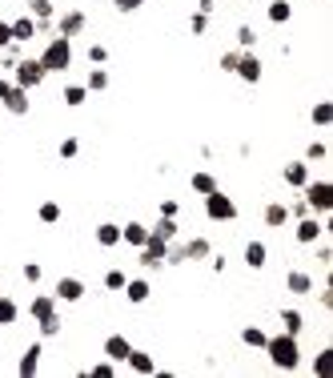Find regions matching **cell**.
I'll return each mask as SVG.
<instances>
[{
    "label": "cell",
    "instance_id": "cell-44",
    "mask_svg": "<svg viewBox=\"0 0 333 378\" xmlns=\"http://www.w3.org/2000/svg\"><path fill=\"white\" fill-rule=\"evenodd\" d=\"M325 157H330L325 141H313V145H305V161H325Z\"/></svg>",
    "mask_w": 333,
    "mask_h": 378
},
{
    "label": "cell",
    "instance_id": "cell-46",
    "mask_svg": "<svg viewBox=\"0 0 333 378\" xmlns=\"http://www.w3.org/2000/svg\"><path fill=\"white\" fill-rule=\"evenodd\" d=\"M237 57H241V49L221 52V61H217V65H221V73H233V68H237Z\"/></svg>",
    "mask_w": 333,
    "mask_h": 378
},
{
    "label": "cell",
    "instance_id": "cell-45",
    "mask_svg": "<svg viewBox=\"0 0 333 378\" xmlns=\"http://www.w3.org/2000/svg\"><path fill=\"white\" fill-rule=\"evenodd\" d=\"M84 57H89V65H105V61H109V49H105V45H89Z\"/></svg>",
    "mask_w": 333,
    "mask_h": 378
},
{
    "label": "cell",
    "instance_id": "cell-1",
    "mask_svg": "<svg viewBox=\"0 0 333 378\" xmlns=\"http://www.w3.org/2000/svg\"><path fill=\"white\" fill-rule=\"evenodd\" d=\"M265 354H269V362L277 366V370H286V375H293V370H302V338L297 334H269L265 338Z\"/></svg>",
    "mask_w": 333,
    "mask_h": 378
},
{
    "label": "cell",
    "instance_id": "cell-3",
    "mask_svg": "<svg viewBox=\"0 0 333 378\" xmlns=\"http://www.w3.org/2000/svg\"><path fill=\"white\" fill-rule=\"evenodd\" d=\"M302 198H305V205L313 210L318 217H325L333 210V181H325V177H309L305 181V189H302Z\"/></svg>",
    "mask_w": 333,
    "mask_h": 378
},
{
    "label": "cell",
    "instance_id": "cell-40",
    "mask_svg": "<svg viewBox=\"0 0 333 378\" xmlns=\"http://www.w3.org/2000/svg\"><path fill=\"white\" fill-rule=\"evenodd\" d=\"M189 33L193 36H205L209 33V13H193V17H189Z\"/></svg>",
    "mask_w": 333,
    "mask_h": 378
},
{
    "label": "cell",
    "instance_id": "cell-24",
    "mask_svg": "<svg viewBox=\"0 0 333 378\" xmlns=\"http://www.w3.org/2000/svg\"><path fill=\"white\" fill-rule=\"evenodd\" d=\"M84 89H89V93H105V89H109V68L105 65H93L89 68V77H84Z\"/></svg>",
    "mask_w": 333,
    "mask_h": 378
},
{
    "label": "cell",
    "instance_id": "cell-8",
    "mask_svg": "<svg viewBox=\"0 0 333 378\" xmlns=\"http://www.w3.org/2000/svg\"><path fill=\"white\" fill-rule=\"evenodd\" d=\"M84 29H89V17H84L80 8H68V13H61V17L52 20V33H57V36H68V41H73V36H80Z\"/></svg>",
    "mask_w": 333,
    "mask_h": 378
},
{
    "label": "cell",
    "instance_id": "cell-35",
    "mask_svg": "<svg viewBox=\"0 0 333 378\" xmlns=\"http://www.w3.org/2000/svg\"><path fill=\"white\" fill-rule=\"evenodd\" d=\"M36 326H40V338H57V334L64 330V318L61 314H48V318H40Z\"/></svg>",
    "mask_w": 333,
    "mask_h": 378
},
{
    "label": "cell",
    "instance_id": "cell-15",
    "mask_svg": "<svg viewBox=\"0 0 333 378\" xmlns=\"http://www.w3.org/2000/svg\"><path fill=\"white\" fill-rule=\"evenodd\" d=\"M281 181H286L289 189H305V181H309V161H286Z\"/></svg>",
    "mask_w": 333,
    "mask_h": 378
},
{
    "label": "cell",
    "instance_id": "cell-25",
    "mask_svg": "<svg viewBox=\"0 0 333 378\" xmlns=\"http://www.w3.org/2000/svg\"><path fill=\"white\" fill-rule=\"evenodd\" d=\"M265 17H269V24H289V20H293V4H289V0H269Z\"/></svg>",
    "mask_w": 333,
    "mask_h": 378
},
{
    "label": "cell",
    "instance_id": "cell-20",
    "mask_svg": "<svg viewBox=\"0 0 333 378\" xmlns=\"http://www.w3.org/2000/svg\"><path fill=\"white\" fill-rule=\"evenodd\" d=\"M57 294H32L29 302V314H32V322H40V318H48V314H57Z\"/></svg>",
    "mask_w": 333,
    "mask_h": 378
},
{
    "label": "cell",
    "instance_id": "cell-34",
    "mask_svg": "<svg viewBox=\"0 0 333 378\" xmlns=\"http://www.w3.org/2000/svg\"><path fill=\"white\" fill-rule=\"evenodd\" d=\"M36 221H40V226H57V221H61V205H57V201H40V205H36Z\"/></svg>",
    "mask_w": 333,
    "mask_h": 378
},
{
    "label": "cell",
    "instance_id": "cell-51",
    "mask_svg": "<svg viewBox=\"0 0 333 378\" xmlns=\"http://www.w3.org/2000/svg\"><path fill=\"white\" fill-rule=\"evenodd\" d=\"M313 258H318L321 266H330V262H333V249L325 246V242H321V246H318V254H313Z\"/></svg>",
    "mask_w": 333,
    "mask_h": 378
},
{
    "label": "cell",
    "instance_id": "cell-14",
    "mask_svg": "<svg viewBox=\"0 0 333 378\" xmlns=\"http://www.w3.org/2000/svg\"><path fill=\"white\" fill-rule=\"evenodd\" d=\"M128 350H133V342H128L125 334H109V338H105V346H101V354H105L109 362H125Z\"/></svg>",
    "mask_w": 333,
    "mask_h": 378
},
{
    "label": "cell",
    "instance_id": "cell-30",
    "mask_svg": "<svg viewBox=\"0 0 333 378\" xmlns=\"http://www.w3.org/2000/svg\"><path fill=\"white\" fill-rule=\"evenodd\" d=\"M309 121H313L318 129H330V125H333V105H330V101H318V105L309 109Z\"/></svg>",
    "mask_w": 333,
    "mask_h": 378
},
{
    "label": "cell",
    "instance_id": "cell-48",
    "mask_svg": "<svg viewBox=\"0 0 333 378\" xmlns=\"http://www.w3.org/2000/svg\"><path fill=\"white\" fill-rule=\"evenodd\" d=\"M161 217H181V205H177L173 198H165L161 201Z\"/></svg>",
    "mask_w": 333,
    "mask_h": 378
},
{
    "label": "cell",
    "instance_id": "cell-23",
    "mask_svg": "<svg viewBox=\"0 0 333 378\" xmlns=\"http://www.w3.org/2000/svg\"><path fill=\"white\" fill-rule=\"evenodd\" d=\"M277 318H281V330H286V334H297V338H302V330H305V314H302V310L286 306V310L277 314Z\"/></svg>",
    "mask_w": 333,
    "mask_h": 378
},
{
    "label": "cell",
    "instance_id": "cell-18",
    "mask_svg": "<svg viewBox=\"0 0 333 378\" xmlns=\"http://www.w3.org/2000/svg\"><path fill=\"white\" fill-rule=\"evenodd\" d=\"M261 221H265L269 230H281V226H289V205H286V201H269V205L261 210Z\"/></svg>",
    "mask_w": 333,
    "mask_h": 378
},
{
    "label": "cell",
    "instance_id": "cell-36",
    "mask_svg": "<svg viewBox=\"0 0 333 378\" xmlns=\"http://www.w3.org/2000/svg\"><path fill=\"white\" fill-rule=\"evenodd\" d=\"M57 153H61V161H77V157H80V141H77V137H64L61 145H57Z\"/></svg>",
    "mask_w": 333,
    "mask_h": 378
},
{
    "label": "cell",
    "instance_id": "cell-41",
    "mask_svg": "<svg viewBox=\"0 0 333 378\" xmlns=\"http://www.w3.org/2000/svg\"><path fill=\"white\" fill-rule=\"evenodd\" d=\"M330 346H325V350H318V354H313V362H309V370H313V375H325V370H330Z\"/></svg>",
    "mask_w": 333,
    "mask_h": 378
},
{
    "label": "cell",
    "instance_id": "cell-49",
    "mask_svg": "<svg viewBox=\"0 0 333 378\" xmlns=\"http://www.w3.org/2000/svg\"><path fill=\"white\" fill-rule=\"evenodd\" d=\"M309 214H313V210L305 205V198H297L293 205H289V217H309Z\"/></svg>",
    "mask_w": 333,
    "mask_h": 378
},
{
    "label": "cell",
    "instance_id": "cell-54",
    "mask_svg": "<svg viewBox=\"0 0 333 378\" xmlns=\"http://www.w3.org/2000/svg\"><path fill=\"white\" fill-rule=\"evenodd\" d=\"M0 294H4V282H0Z\"/></svg>",
    "mask_w": 333,
    "mask_h": 378
},
{
    "label": "cell",
    "instance_id": "cell-37",
    "mask_svg": "<svg viewBox=\"0 0 333 378\" xmlns=\"http://www.w3.org/2000/svg\"><path fill=\"white\" fill-rule=\"evenodd\" d=\"M20 278L29 282V286H40V278H45L40 262H24V266H20Z\"/></svg>",
    "mask_w": 333,
    "mask_h": 378
},
{
    "label": "cell",
    "instance_id": "cell-7",
    "mask_svg": "<svg viewBox=\"0 0 333 378\" xmlns=\"http://www.w3.org/2000/svg\"><path fill=\"white\" fill-rule=\"evenodd\" d=\"M233 77L245 85H261V77H265V65H261V57H257L253 49H245L237 57V68H233Z\"/></svg>",
    "mask_w": 333,
    "mask_h": 378
},
{
    "label": "cell",
    "instance_id": "cell-53",
    "mask_svg": "<svg viewBox=\"0 0 333 378\" xmlns=\"http://www.w3.org/2000/svg\"><path fill=\"white\" fill-rule=\"evenodd\" d=\"M8 89H13V81H8V77H0V101L8 97Z\"/></svg>",
    "mask_w": 333,
    "mask_h": 378
},
{
    "label": "cell",
    "instance_id": "cell-52",
    "mask_svg": "<svg viewBox=\"0 0 333 378\" xmlns=\"http://www.w3.org/2000/svg\"><path fill=\"white\" fill-rule=\"evenodd\" d=\"M217 8V0H197V13H213Z\"/></svg>",
    "mask_w": 333,
    "mask_h": 378
},
{
    "label": "cell",
    "instance_id": "cell-27",
    "mask_svg": "<svg viewBox=\"0 0 333 378\" xmlns=\"http://www.w3.org/2000/svg\"><path fill=\"white\" fill-rule=\"evenodd\" d=\"M189 185H193V194H201V198H205V194H213V189H221V185H217V177H213V173H205V169H197V173L189 177Z\"/></svg>",
    "mask_w": 333,
    "mask_h": 378
},
{
    "label": "cell",
    "instance_id": "cell-31",
    "mask_svg": "<svg viewBox=\"0 0 333 378\" xmlns=\"http://www.w3.org/2000/svg\"><path fill=\"white\" fill-rule=\"evenodd\" d=\"M20 322V306L8 294H0V326H16Z\"/></svg>",
    "mask_w": 333,
    "mask_h": 378
},
{
    "label": "cell",
    "instance_id": "cell-19",
    "mask_svg": "<svg viewBox=\"0 0 333 378\" xmlns=\"http://www.w3.org/2000/svg\"><path fill=\"white\" fill-rule=\"evenodd\" d=\"M121 242L133 249H141L145 242H149V226H145V221H125V226H121Z\"/></svg>",
    "mask_w": 333,
    "mask_h": 378
},
{
    "label": "cell",
    "instance_id": "cell-6",
    "mask_svg": "<svg viewBox=\"0 0 333 378\" xmlns=\"http://www.w3.org/2000/svg\"><path fill=\"white\" fill-rule=\"evenodd\" d=\"M325 230H330V214H325V217L309 214V217H297L293 238H297V246H318L321 238H325Z\"/></svg>",
    "mask_w": 333,
    "mask_h": 378
},
{
    "label": "cell",
    "instance_id": "cell-17",
    "mask_svg": "<svg viewBox=\"0 0 333 378\" xmlns=\"http://www.w3.org/2000/svg\"><path fill=\"white\" fill-rule=\"evenodd\" d=\"M125 298L133 302V306H145V302L153 298V282L149 278H128L125 282Z\"/></svg>",
    "mask_w": 333,
    "mask_h": 378
},
{
    "label": "cell",
    "instance_id": "cell-13",
    "mask_svg": "<svg viewBox=\"0 0 333 378\" xmlns=\"http://www.w3.org/2000/svg\"><path fill=\"white\" fill-rule=\"evenodd\" d=\"M286 294H293V298L313 294V274H305V270H289V274H286Z\"/></svg>",
    "mask_w": 333,
    "mask_h": 378
},
{
    "label": "cell",
    "instance_id": "cell-2",
    "mask_svg": "<svg viewBox=\"0 0 333 378\" xmlns=\"http://www.w3.org/2000/svg\"><path fill=\"white\" fill-rule=\"evenodd\" d=\"M36 61H40L48 73H68V68H73V61H77L73 41H68V36H48V45L40 49V57H36Z\"/></svg>",
    "mask_w": 333,
    "mask_h": 378
},
{
    "label": "cell",
    "instance_id": "cell-9",
    "mask_svg": "<svg viewBox=\"0 0 333 378\" xmlns=\"http://www.w3.org/2000/svg\"><path fill=\"white\" fill-rule=\"evenodd\" d=\"M40 358H45V338H36V342L24 346V354L16 362V375L20 378H36L40 375Z\"/></svg>",
    "mask_w": 333,
    "mask_h": 378
},
{
    "label": "cell",
    "instance_id": "cell-26",
    "mask_svg": "<svg viewBox=\"0 0 333 378\" xmlns=\"http://www.w3.org/2000/svg\"><path fill=\"white\" fill-rule=\"evenodd\" d=\"M209 254H213V242H209V238H189V242H185V258H189V262H205Z\"/></svg>",
    "mask_w": 333,
    "mask_h": 378
},
{
    "label": "cell",
    "instance_id": "cell-29",
    "mask_svg": "<svg viewBox=\"0 0 333 378\" xmlns=\"http://www.w3.org/2000/svg\"><path fill=\"white\" fill-rule=\"evenodd\" d=\"M149 233L161 238V242H173V238H177V217H157V221L149 226Z\"/></svg>",
    "mask_w": 333,
    "mask_h": 378
},
{
    "label": "cell",
    "instance_id": "cell-43",
    "mask_svg": "<svg viewBox=\"0 0 333 378\" xmlns=\"http://www.w3.org/2000/svg\"><path fill=\"white\" fill-rule=\"evenodd\" d=\"M112 375H117V362H109V358L89 366V378H112Z\"/></svg>",
    "mask_w": 333,
    "mask_h": 378
},
{
    "label": "cell",
    "instance_id": "cell-4",
    "mask_svg": "<svg viewBox=\"0 0 333 378\" xmlns=\"http://www.w3.org/2000/svg\"><path fill=\"white\" fill-rule=\"evenodd\" d=\"M48 81V68L36 61V57H20L16 61V68H13V85H20V89H40V85Z\"/></svg>",
    "mask_w": 333,
    "mask_h": 378
},
{
    "label": "cell",
    "instance_id": "cell-22",
    "mask_svg": "<svg viewBox=\"0 0 333 378\" xmlns=\"http://www.w3.org/2000/svg\"><path fill=\"white\" fill-rule=\"evenodd\" d=\"M32 36H36V20H32L29 13H24V17H16L13 20V41H16V45H29Z\"/></svg>",
    "mask_w": 333,
    "mask_h": 378
},
{
    "label": "cell",
    "instance_id": "cell-39",
    "mask_svg": "<svg viewBox=\"0 0 333 378\" xmlns=\"http://www.w3.org/2000/svg\"><path fill=\"white\" fill-rule=\"evenodd\" d=\"M237 45H241V52L257 45V29H253V24H241V29H237Z\"/></svg>",
    "mask_w": 333,
    "mask_h": 378
},
{
    "label": "cell",
    "instance_id": "cell-33",
    "mask_svg": "<svg viewBox=\"0 0 333 378\" xmlns=\"http://www.w3.org/2000/svg\"><path fill=\"white\" fill-rule=\"evenodd\" d=\"M265 338H269V334H265L261 326H245V330H241V346H249V350H265Z\"/></svg>",
    "mask_w": 333,
    "mask_h": 378
},
{
    "label": "cell",
    "instance_id": "cell-50",
    "mask_svg": "<svg viewBox=\"0 0 333 378\" xmlns=\"http://www.w3.org/2000/svg\"><path fill=\"white\" fill-rule=\"evenodd\" d=\"M225 266L229 262H225L221 254H209V270H213V274H225Z\"/></svg>",
    "mask_w": 333,
    "mask_h": 378
},
{
    "label": "cell",
    "instance_id": "cell-47",
    "mask_svg": "<svg viewBox=\"0 0 333 378\" xmlns=\"http://www.w3.org/2000/svg\"><path fill=\"white\" fill-rule=\"evenodd\" d=\"M8 45H13V20L0 17V49H8Z\"/></svg>",
    "mask_w": 333,
    "mask_h": 378
},
{
    "label": "cell",
    "instance_id": "cell-5",
    "mask_svg": "<svg viewBox=\"0 0 333 378\" xmlns=\"http://www.w3.org/2000/svg\"><path fill=\"white\" fill-rule=\"evenodd\" d=\"M205 217L209 221H217V226H225V221H237V201L229 198V194H221V189H213V194H205Z\"/></svg>",
    "mask_w": 333,
    "mask_h": 378
},
{
    "label": "cell",
    "instance_id": "cell-32",
    "mask_svg": "<svg viewBox=\"0 0 333 378\" xmlns=\"http://www.w3.org/2000/svg\"><path fill=\"white\" fill-rule=\"evenodd\" d=\"M61 101H64V105H68V109H80V105L89 101V89H84V85H64Z\"/></svg>",
    "mask_w": 333,
    "mask_h": 378
},
{
    "label": "cell",
    "instance_id": "cell-10",
    "mask_svg": "<svg viewBox=\"0 0 333 378\" xmlns=\"http://www.w3.org/2000/svg\"><path fill=\"white\" fill-rule=\"evenodd\" d=\"M84 282L73 278V274H64V278H57V286H52V294H57V302H68V306H77L80 298H84Z\"/></svg>",
    "mask_w": 333,
    "mask_h": 378
},
{
    "label": "cell",
    "instance_id": "cell-42",
    "mask_svg": "<svg viewBox=\"0 0 333 378\" xmlns=\"http://www.w3.org/2000/svg\"><path fill=\"white\" fill-rule=\"evenodd\" d=\"M112 8L121 13V17H133V13H141L145 0H112Z\"/></svg>",
    "mask_w": 333,
    "mask_h": 378
},
{
    "label": "cell",
    "instance_id": "cell-12",
    "mask_svg": "<svg viewBox=\"0 0 333 378\" xmlns=\"http://www.w3.org/2000/svg\"><path fill=\"white\" fill-rule=\"evenodd\" d=\"M241 262L249 266V270H265V266H269V246H265V242H245V249H241Z\"/></svg>",
    "mask_w": 333,
    "mask_h": 378
},
{
    "label": "cell",
    "instance_id": "cell-16",
    "mask_svg": "<svg viewBox=\"0 0 333 378\" xmlns=\"http://www.w3.org/2000/svg\"><path fill=\"white\" fill-rule=\"evenodd\" d=\"M125 366L133 370V375H157V362H153V354L149 350H128V358H125Z\"/></svg>",
    "mask_w": 333,
    "mask_h": 378
},
{
    "label": "cell",
    "instance_id": "cell-21",
    "mask_svg": "<svg viewBox=\"0 0 333 378\" xmlns=\"http://www.w3.org/2000/svg\"><path fill=\"white\" fill-rule=\"evenodd\" d=\"M96 246L101 249H112V246H121V226H117V221H101V226H96Z\"/></svg>",
    "mask_w": 333,
    "mask_h": 378
},
{
    "label": "cell",
    "instance_id": "cell-38",
    "mask_svg": "<svg viewBox=\"0 0 333 378\" xmlns=\"http://www.w3.org/2000/svg\"><path fill=\"white\" fill-rule=\"evenodd\" d=\"M128 274L125 270H105V290H125Z\"/></svg>",
    "mask_w": 333,
    "mask_h": 378
},
{
    "label": "cell",
    "instance_id": "cell-11",
    "mask_svg": "<svg viewBox=\"0 0 333 378\" xmlns=\"http://www.w3.org/2000/svg\"><path fill=\"white\" fill-rule=\"evenodd\" d=\"M0 109H4L8 117H29V109H32L29 89H20V85H13V89H8V97L0 101Z\"/></svg>",
    "mask_w": 333,
    "mask_h": 378
},
{
    "label": "cell",
    "instance_id": "cell-28",
    "mask_svg": "<svg viewBox=\"0 0 333 378\" xmlns=\"http://www.w3.org/2000/svg\"><path fill=\"white\" fill-rule=\"evenodd\" d=\"M29 17L40 24V20H57V4L52 0H29Z\"/></svg>",
    "mask_w": 333,
    "mask_h": 378
}]
</instances>
